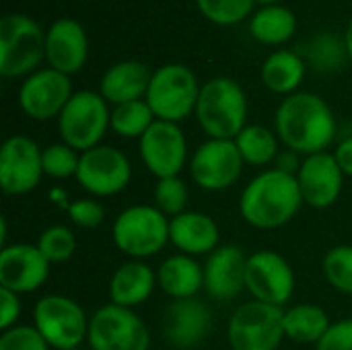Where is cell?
<instances>
[{"mask_svg": "<svg viewBox=\"0 0 352 350\" xmlns=\"http://www.w3.org/2000/svg\"><path fill=\"white\" fill-rule=\"evenodd\" d=\"M276 136L293 153H324L336 136V120L330 105L314 93L285 97L274 116Z\"/></svg>", "mask_w": 352, "mask_h": 350, "instance_id": "1", "label": "cell"}, {"mask_svg": "<svg viewBox=\"0 0 352 350\" xmlns=\"http://www.w3.org/2000/svg\"><path fill=\"white\" fill-rule=\"evenodd\" d=\"M303 204L297 175L266 169L256 175L239 198V212L256 229H278L293 221Z\"/></svg>", "mask_w": 352, "mask_h": 350, "instance_id": "2", "label": "cell"}, {"mask_svg": "<svg viewBox=\"0 0 352 350\" xmlns=\"http://www.w3.org/2000/svg\"><path fill=\"white\" fill-rule=\"evenodd\" d=\"M196 118L210 138L235 140L248 120V97L241 85L227 76L204 83L200 87Z\"/></svg>", "mask_w": 352, "mask_h": 350, "instance_id": "3", "label": "cell"}, {"mask_svg": "<svg viewBox=\"0 0 352 350\" xmlns=\"http://www.w3.org/2000/svg\"><path fill=\"white\" fill-rule=\"evenodd\" d=\"M45 58V33L27 14L8 12L0 19V74L19 78L33 74Z\"/></svg>", "mask_w": 352, "mask_h": 350, "instance_id": "4", "label": "cell"}, {"mask_svg": "<svg viewBox=\"0 0 352 350\" xmlns=\"http://www.w3.org/2000/svg\"><path fill=\"white\" fill-rule=\"evenodd\" d=\"M200 87L196 74L184 64H165L153 72L146 103L157 120L182 122L190 113H196Z\"/></svg>", "mask_w": 352, "mask_h": 350, "instance_id": "5", "label": "cell"}, {"mask_svg": "<svg viewBox=\"0 0 352 350\" xmlns=\"http://www.w3.org/2000/svg\"><path fill=\"white\" fill-rule=\"evenodd\" d=\"M109 120L111 111L101 93L78 91L58 116V132L64 144L85 153L99 146V140L109 128Z\"/></svg>", "mask_w": 352, "mask_h": 350, "instance_id": "6", "label": "cell"}, {"mask_svg": "<svg viewBox=\"0 0 352 350\" xmlns=\"http://www.w3.org/2000/svg\"><path fill=\"white\" fill-rule=\"evenodd\" d=\"M113 241L126 256H155L169 241V221L157 206H130L113 223Z\"/></svg>", "mask_w": 352, "mask_h": 350, "instance_id": "7", "label": "cell"}, {"mask_svg": "<svg viewBox=\"0 0 352 350\" xmlns=\"http://www.w3.org/2000/svg\"><path fill=\"white\" fill-rule=\"evenodd\" d=\"M285 311L280 307L248 301L229 320V344L233 350H276L285 338Z\"/></svg>", "mask_w": 352, "mask_h": 350, "instance_id": "8", "label": "cell"}, {"mask_svg": "<svg viewBox=\"0 0 352 350\" xmlns=\"http://www.w3.org/2000/svg\"><path fill=\"white\" fill-rule=\"evenodd\" d=\"M35 328L50 349L74 350L89 336V320L85 309L70 297L47 295L35 305Z\"/></svg>", "mask_w": 352, "mask_h": 350, "instance_id": "9", "label": "cell"}, {"mask_svg": "<svg viewBox=\"0 0 352 350\" xmlns=\"http://www.w3.org/2000/svg\"><path fill=\"white\" fill-rule=\"evenodd\" d=\"M89 347L93 350H148L151 334L144 322L128 307L103 305L89 320Z\"/></svg>", "mask_w": 352, "mask_h": 350, "instance_id": "10", "label": "cell"}, {"mask_svg": "<svg viewBox=\"0 0 352 350\" xmlns=\"http://www.w3.org/2000/svg\"><path fill=\"white\" fill-rule=\"evenodd\" d=\"M43 151L25 134H14L0 149V188L8 196L35 190L43 173Z\"/></svg>", "mask_w": 352, "mask_h": 350, "instance_id": "11", "label": "cell"}, {"mask_svg": "<svg viewBox=\"0 0 352 350\" xmlns=\"http://www.w3.org/2000/svg\"><path fill=\"white\" fill-rule=\"evenodd\" d=\"M243 157L235 144V140H219L208 138L202 142L190 161L192 179L208 192H221L231 188L241 171H243Z\"/></svg>", "mask_w": 352, "mask_h": 350, "instance_id": "12", "label": "cell"}, {"mask_svg": "<svg viewBox=\"0 0 352 350\" xmlns=\"http://www.w3.org/2000/svg\"><path fill=\"white\" fill-rule=\"evenodd\" d=\"M76 182L93 196L105 198L120 194L132 177L128 157L113 146H95L80 155Z\"/></svg>", "mask_w": 352, "mask_h": 350, "instance_id": "13", "label": "cell"}, {"mask_svg": "<svg viewBox=\"0 0 352 350\" xmlns=\"http://www.w3.org/2000/svg\"><path fill=\"white\" fill-rule=\"evenodd\" d=\"M245 289L256 301L283 307L295 291V274L291 264L276 252H256L248 256Z\"/></svg>", "mask_w": 352, "mask_h": 350, "instance_id": "14", "label": "cell"}, {"mask_svg": "<svg viewBox=\"0 0 352 350\" xmlns=\"http://www.w3.org/2000/svg\"><path fill=\"white\" fill-rule=\"evenodd\" d=\"M140 159L157 177H177L188 159V142L182 128L173 122L155 120L140 138Z\"/></svg>", "mask_w": 352, "mask_h": 350, "instance_id": "15", "label": "cell"}, {"mask_svg": "<svg viewBox=\"0 0 352 350\" xmlns=\"http://www.w3.org/2000/svg\"><path fill=\"white\" fill-rule=\"evenodd\" d=\"M72 95V83L68 74H62L54 68H43L23 80L19 89V105L29 118L45 122L58 118Z\"/></svg>", "mask_w": 352, "mask_h": 350, "instance_id": "16", "label": "cell"}, {"mask_svg": "<svg viewBox=\"0 0 352 350\" xmlns=\"http://www.w3.org/2000/svg\"><path fill=\"white\" fill-rule=\"evenodd\" d=\"M50 276V262L37 245L12 243L0 252V289L16 295L37 291Z\"/></svg>", "mask_w": 352, "mask_h": 350, "instance_id": "17", "label": "cell"}, {"mask_svg": "<svg viewBox=\"0 0 352 350\" xmlns=\"http://www.w3.org/2000/svg\"><path fill=\"white\" fill-rule=\"evenodd\" d=\"M297 182L303 204L314 208H328L338 200L342 192L344 173L336 157L324 151L305 157V161L299 165Z\"/></svg>", "mask_w": 352, "mask_h": 350, "instance_id": "18", "label": "cell"}, {"mask_svg": "<svg viewBox=\"0 0 352 350\" xmlns=\"http://www.w3.org/2000/svg\"><path fill=\"white\" fill-rule=\"evenodd\" d=\"M89 56V39L85 27L76 19L62 17L45 31V60L50 68L62 74L78 72Z\"/></svg>", "mask_w": 352, "mask_h": 350, "instance_id": "19", "label": "cell"}, {"mask_svg": "<svg viewBox=\"0 0 352 350\" xmlns=\"http://www.w3.org/2000/svg\"><path fill=\"white\" fill-rule=\"evenodd\" d=\"M248 256L239 245L217 248L204 264V289L217 301L235 299L245 289Z\"/></svg>", "mask_w": 352, "mask_h": 350, "instance_id": "20", "label": "cell"}, {"mask_svg": "<svg viewBox=\"0 0 352 350\" xmlns=\"http://www.w3.org/2000/svg\"><path fill=\"white\" fill-rule=\"evenodd\" d=\"M212 324L210 309L198 299H177L163 316V334L169 344L177 349H192L200 344Z\"/></svg>", "mask_w": 352, "mask_h": 350, "instance_id": "21", "label": "cell"}, {"mask_svg": "<svg viewBox=\"0 0 352 350\" xmlns=\"http://www.w3.org/2000/svg\"><path fill=\"white\" fill-rule=\"evenodd\" d=\"M153 72L140 60H122L105 70L99 83V93L107 103L122 105L146 97Z\"/></svg>", "mask_w": 352, "mask_h": 350, "instance_id": "22", "label": "cell"}, {"mask_svg": "<svg viewBox=\"0 0 352 350\" xmlns=\"http://www.w3.org/2000/svg\"><path fill=\"white\" fill-rule=\"evenodd\" d=\"M169 241L186 256L212 254L219 245V225L204 212H182L169 221Z\"/></svg>", "mask_w": 352, "mask_h": 350, "instance_id": "23", "label": "cell"}, {"mask_svg": "<svg viewBox=\"0 0 352 350\" xmlns=\"http://www.w3.org/2000/svg\"><path fill=\"white\" fill-rule=\"evenodd\" d=\"M157 274L144 262L132 260L122 264L109 283V299L120 307H136L142 305L155 291Z\"/></svg>", "mask_w": 352, "mask_h": 350, "instance_id": "24", "label": "cell"}, {"mask_svg": "<svg viewBox=\"0 0 352 350\" xmlns=\"http://www.w3.org/2000/svg\"><path fill=\"white\" fill-rule=\"evenodd\" d=\"M157 285L171 299H192L204 287V268L186 254H177L167 258L159 272Z\"/></svg>", "mask_w": 352, "mask_h": 350, "instance_id": "25", "label": "cell"}, {"mask_svg": "<svg viewBox=\"0 0 352 350\" xmlns=\"http://www.w3.org/2000/svg\"><path fill=\"white\" fill-rule=\"evenodd\" d=\"M305 62L291 50H276L262 64V83L278 95H293L303 83Z\"/></svg>", "mask_w": 352, "mask_h": 350, "instance_id": "26", "label": "cell"}, {"mask_svg": "<svg viewBox=\"0 0 352 350\" xmlns=\"http://www.w3.org/2000/svg\"><path fill=\"white\" fill-rule=\"evenodd\" d=\"M250 33L264 45H280L289 41L297 31V17L283 4L262 6L250 19Z\"/></svg>", "mask_w": 352, "mask_h": 350, "instance_id": "27", "label": "cell"}, {"mask_svg": "<svg viewBox=\"0 0 352 350\" xmlns=\"http://www.w3.org/2000/svg\"><path fill=\"white\" fill-rule=\"evenodd\" d=\"M283 324H285V336L303 344H314V342L318 344L332 326L328 314L320 305H311V303H301L285 311Z\"/></svg>", "mask_w": 352, "mask_h": 350, "instance_id": "28", "label": "cell"}, {"mask_svg": "<svg viewBox=\"0 0 352 350\" xmlns=\"http://www.w3.org/2000/svg\"><path fill=\"white\" fill-rule=\"evenodd\" d=\"M235 144L243 161L250 165L262 167L278 159V136L264 126L258 124L245 126L235 138Z\"/></svg>", "mask_w": 352, "mask_h": 350, "instance_id": "29", "label": "cell"}, {"mask_svg": "<svg viewBox=\"0 0 352 350\" xmlns=\"http://www.w3.org/2000/svg\"><path fill=\"white\" fill-rule=\"evenodd\" d=\"M155 120L157 118L148 107L146 99H138V101L113 105L109 128L124 138H142V134L153 126Z\"/></svg>", "mask_w": 352, "mask_h": 350, "instance_id": "30", "label": "cell"}, {"mask_svg": "<svg viewBox=\"0 0 352 350\" xmlns=\"http://www.w3.org/2000/svg\"><path fill=\"white\" fill-rule=\"evenodd\" d=\"M326 281L340 293L352 295V245L332 248L322 262Z\"/></svg>", "mask_w": 352, "mask_h": 350, "instance_id": "31", "label": "cell"}, {"mask_svg": "<svg viewBox=\"0 0 352 350\" xmlns=\"http://www.w3.org/2000/svg\"><path fill=\"white\" fill-rule=\"evenodd\" d=\"M254 0H196L198 10L217 25L241 23L254 8Z\"/></svg>", "mask_w": 352, "mask_h": 350, "instance_id": "32", "label": "cell"}, {"mask_svg": "<svg viewBox=\"0 0 352 350\" xmlns=\"http://www.w3.org/2000/svg\"><path fill=\"white\" fill-rule=\"evenodd\" d=\"M37 248L47 258L50 264H58V262H66L72 258V254L76 250V239L68 227L54 225L39 235Z\"/></svg>", "mask_w": 352, "mask_h": 350, "instance_id": "33", "label": "cell"}, {"mask_svg": "<svg viewBox=\"0 0 352 350\" xmlns=\"http://www.w3.org/2000/svg\"><path fill=\"white\" fill-rule=\"evenodd\" d=\"M155 206L165 215V217H177L186 212L188 206V186L184 179L177 177H165L159 179L155 186Z\"/></svg>", "mask_w": 352, "mask_h": 350, "instance_id": "34", "label": "cell"}, {"mask_svg": "<svg viewBox=\"0 0 352 350\" xmlns=\"http://www.w3.org/2000/svg\"><path fill=\"white\" fill-rule=\"evenodd\" d=\"M41 159H43V173L54 179L74 177L78 171V163H80V155H76V151L64 142L50 144L47 149H43Z\"/></svg>", "mask_w": 352, "mask_h": 350, "instance_id": "35", "label": "cell"}, {"mask_svg": "<svg viewBox=\"0 0 352 350\" xmlns=\"http://www.w3.org/2000/svg\"><path fill=\"white\" fill-rule=\"evenodd\" d=\"M0 350H50L35 326H12L0 336Z\"/></svg>", "mask_w": 352, "mask_h": 350, "instance_id": "36", "label": "cell"}, {"mask_svg": "<svg viewBox=\"0 0 352 350\" xmlns=\"http://www.w3.org/2000/svg\"><path fill=\"white\" fill-rule=\"evenodd\" d=\"M68 217L70 221L80 227V229H95L103 223V217H105V210L103 206L97 202V200H91V198H80V200H74L70 202L68 206Z\"/></svg>", "mask_w": 352, "mask_h": 350, "instance_id": "37", "label": "cell"}, {"mask_svg": "<svg viewBox=\"0 0 352 350\" xmlns=\"http://www.w3.org/2000/svg\"><path fill=\"white\" fill-rule=\"evenodd\" d=\"M318 350H352V320H342L330 326Z\"/></svg>", "mask_w": 352, "mask_h": 350, "instance_id": "38", "label": "cell"}, {"mask_svg": "<svg viewBox=\"0 0 352 350\" xmlns=\"http://www.w3.org/2000/svg\"><path fill=\"white\" fill-rule=\"evenodd\" d=\"M19 316H21L19 295L8 289H0V328H2V332L16 326Z\"/></svg>", "mask_w": 352, "mask_h": 350, "instance_id": "39", "label": "cell"}, {"mask_svg": "<svg viewBox=\"0 0 352 350\" xmlns=\"http://www.w3.org/2000/svg\"><path fill=\"white\" fill-rule=\"evenodd\" d=\"M334 157H336V161H338L342 173L352 177V136H349L346 140H342V142L338 144Z\"/></svg>", "mask_w": 352, "mask_h": 350, "instance_id": "40", "label": "cell"}, {"mask_svg": "<svg viewBox=\"0 0 352 350\" xmlns=\"http://www.w3.org/2000/svg\"><path fill=\"white\" fill-rule=\"evenodd\" d=\"M344 50H346V56L351 58L352 62V17L346 25V33H344Z\"/></svg>", "mask_w": 352, "mask_h": 350, "instance_id": "41", "label": "cell"}, {"mask_svg": "<svg viewBox=\"0 0 352 350\" xmlns=\"http://www.w3.org/2000/svg\"><path fill=\"white\" fill-rule=\"evenodd\" d=\"M256 4H262V6H274V4H278L280 0H254Z\"/></svg>", "mask_w": 352, "mask_h": 350, "instance_id": "42", "label": "cell"}, {"mask_svg": "<svg viewBox=\"0 0 352 350\" xmlns=\"http://www.w3.org/2000/svg\"><path fill=\"white\" fill-rule=\"evenodd\" d=\"M74 350H78V349H74Z\"/></svg>", "mask_w": 352, "mask_h": 350, "instance_id": "43", "label": "cell"}]
</instances>
